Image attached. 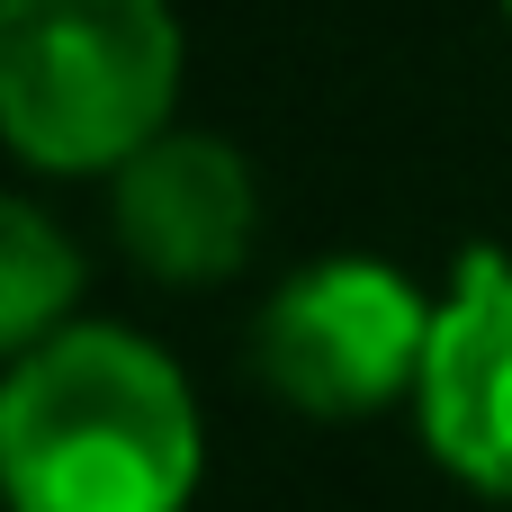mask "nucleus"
<instances>
[{
	"label": "nucleus",
	"mask_w": 512,
	"mask_h": 512,
	"mask_svg": "<svg viewBox=\"0 0 512 512\" xmlns=\"http://www.w3.org/2000/svg\"><path fill=\"white\" fill-rule=\"evenodd\" d=\"M207 468L198 396L126 324H63L9 360L0 486L9 512H189Z\"/></svg>",
	"instance_id": "nucleus-1"
},
{
	"label": "nucleus",
	"mask_w": 512,
	"mask_h": 512,
	"mask_svg": "<svg viewBox=\"0 0 512 512\" xmlns=\"http://www.w3.org/2000/svg\"><path fill=\"white\" fill-rule=\"evenodd\" d=\"M180 108L171 0H0V135L27 171H117Z\"/></svg>",
	"instance_id": "nucleus-2"
},
{
	"label": "nucleus",
	"mask_w": 512,
	"mask_h": 512,
	"mask_svg": "<svg viewBox=\"0 0 512 512\" xmlns=\"http://www.w3.org/2000/svg\"><path fill=\"white\" fill-rule=\"evenodd\" d=\"M432 324H441V306L396 261L333 252L270 288V306L252 324V369L279 405H297L315 423H351V414H387L396 396L414 405Z\"/></svg>",
	"instance_id": "nucleus-3"
},
{
	"label": "nucleus",
	"mask_w": 512,
	"mask_h": 512,
	"mask_svg": "<svg viewBox=\"0 0 512 512\" xmlns=\"http://www.w3.org/2000/svg\"><path fill=\"white\" fill-rule=\"evenodd\" d=\"M108 225L126 261L162 288H216L261 243V189L252 162L225 135H153L135 162L108 171Z\"/></svg>",
	"instance_id": "nucleus-4"
},
{
	"label": "nucleus",
	"mask_w": 512,
	"mask_h": 512,
	"mask_svg": "<svg viewBox=\"0 0 512 512\" xmlns=\"http://www.w3.org/2000/svg\"><path fill=\"white\" fill-rule=\"evenodd\" d=\"M414 423H423V450L459 486L512 504V261L504 252L459 261L441 324H432L423 387H414Z\"/></svg>",
	"instance_id": "nucleus-5"
},
{
	"label": "nucleus",
	"mask_w": 512,
	"mask_h": 512,
	"mask_svg": "<svg viewBox=\"0 0 512 512\" xmlns=\"http://www.w3.org/2000/svg\"><path fill=\"white\" fill-rule=\"evenodd\" d=\"M72 297H81L72 234H54V216L36 198H9L0 207V342H9V360L36 351L45 333H63Z\"/></svg>",
	"instance_id": "nucleus-6"
},
{
	"label": "nucleus",
	"mask_w": 512,
	"mask_h": 512,
	"mask_svg": "<svg viewBox=\"0 0 512 512\" xmlns=\"http://www.w3.org/2000/svg\"><path fill=\"white\" fill-rule=\"evenodd\" d=\"M504 18H512V0H504Z\"/></svg>",
	"instance_id": "nucleus-7"
}]
</instances>
